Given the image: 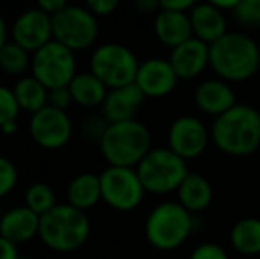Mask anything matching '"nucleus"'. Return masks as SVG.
<instances>
[{
	"label": "nucleus",
	"instance_id": "obj_21",
	"mask_svg": "<svg viewBox=\"0 0 260 259\" xmlns=\"http://www.w3.org/2000/svg\"><path fill=\"white\" fill-rule=\"evenodd\" d=\"M214 190L211 181L199 172H189L177 188V203H181L193 215L207 210L212 203Z\"/></svg>",
	"mask_w": 260,
	"mask_h": 259
},
{
	"label": "nucleus",
	"instance_id": "obj_17",
	"mask_svg": "<svg viewBox=\"0 0 260 259\" xmlns=\"http://www.w3.org/2000/svg\"><path fill=\"white\" fill-rule=\"evenodd\" d=\"M145 96L137 83L108 89L103 105H101V116L108 123H122L129 119H137L138 108L142 107Z\"/></svg>",
	"mask_w": 260,
	"mask_h": 259
},
{
	"label": "nucleus",
	"instance_id": "obj_1",
	"mask_svg": "<svg viewBox=\"0 0 260 259\" xmlns=\"http://www.w3.org/2000/svg\"><path fill=\"white\" fill-rule=\"evenodd\" d=\"M211 142L226 156L244 158L260 149V112L246 103L234 105L211 125Z\"/></svg>",
	"mask_w": 260,
	"mask_h": 259
},
{
	"label": "nucleus",
	"instance_id": "obj_23",
	"mask_svg": "<svg viewBox=\"0 0 260 259\" xmlns=\"http://www.w3.org/2000/svg\"><path fill=\"white\" fill-rule=\"evenodd\" d=\"M68 204L78 208L82 211H87L96 206L101 197V180L100 174L94 172H82L76 178H73L71 183L68 185Z\"/></svg>",
	"mask_w": 260,
	"mask_h": 259
},
{
	"label": "nucleus",
	"instance_id": "obj_33",
	"mask_svg": "<svg viewBox=\"0 0 260 259\" xmlns=\"http://www.w3.org/2000/svg\"><path fill=\"white\" fill-rule=\"evenodd\" d=\"M48 105L53 108H58V110L68 112V108L73 105V96H71V91H69V85L50 89L48 91Z\"/></svg>",
	"mask_w": 260,
	"mask_h": 259
},
{
	"label": "nucleus",
	"instance_id": "obj_7",
	"mask_svg": "<svg viewBox=\"0 0 260 259\" xmlns=\"http://www.w3.org/2000/svg\"><path fill=\"white\" fill-rule=\"evenodd\" d=\"M138 68L140 63L133 50L113 41L96 46L89 61V71H92L108 89L135 83Z\"/></svg>",
	"mask_w": 260,
	"mask_h": 259
},
{
	"label": "nucleus",
	"instance_id": "obj_42",
	"mask_svg": "<svg viewBox=\"0 0 260 259\" xmlns=\"http://www.w3.org/2000/svg\"><path fill=\"white\" fill-rule=\"evenodd\" d=\"M20 259H34V257H28V256H21Z\"/></svg>",
	"mask_w": 260,
	"mask_h": 259
},
{
	"label": "nucleus",
	"instance_id": "obj_26",
	"mask_svg": "<svg viewBox=\"0 0 260 259\" xmlns=\"http://www.w3.org/2000/svg\"><path fill=\"white\" fill-rule=\"evenodd\" d=\"M32 53L27 52L23 46L18 43L9 41L0 50V69L2 73L9 76H25L27 71H30Z\"/></svg>",
	"mask_w": 260,
	"mask_h": 259
},
{
	"label": "nucleus",
	"instance_id": "obj_24",
	"mask_svg": "<svg viewBox=\"0 0 260 259\" xmlns=\"http://www.w3.org/2000/svg\"><path fill=\"white\" fill-rule=\"evenodd\" d=\"M13 91L21 112H28L32 116L48 105L50 89L46 85H43L34 75L20 76L13 85Z\"/></svg>",
	"mask_w": 260,
	"mask_h": 259
},
{
	"label": "nucleus",
	"instance_id": "obj_12",
	"mask_svg": "<svg viewBox=\"0 0 260 259\" xmlns=\"http://www.w3.org/2000/svg\"><path fill=\"white\" fill-rule=\"evenodd\" d=\"M28 131L36 146L48 151H57L69 144L73 137V121L68 112L46 105L30 116Z\"/></svg>",
	"mask_w": 260,
	"mask_h": 259
},
{
	"label": "nucleus",
	"instance_id": "obj_18",
	"mask_svg": "<svg viewBox=\"0 0 260 259\" xmlns=\"http://www.w3.org/2000/svg\"><path fill=\"white\" fill-rule=\"evenodd\" d=\"M39 224H41V217L23 204L2 213L0 235L16 245H21L39 236Z\"/></svg>",
	"mask_w": 260,
	"mask_h": 259
},
{
	"label": "nucleus",
	"instance_id": "obj_35",
	"mask_svg": "<svg viewBox=\"0 0 260 259\" xmlns=\"http://www.w3.org/2000/svg\"><path fill=\"white\" fill-rule=\"evenodd\" d=\"M161 9L168 11H181V13H189L200 0H159Z\"/></svg>",
	"mask_w": 260,
	"mask_h": 259
},
{
	"label": "nucleus",
	"instance_id": "obj_6",
	"mask_svg": "<svg viewBox=\"0 0 260 259\" xmlns=\"http://www.w3.org/2000/svg\"><path fill=\"white\" fill-rule=\"evenodd\" d=\"M137 172L147 194L167 195L177 192L189 174L188 162L170 148H152L137 165Z\"/></svg>",
	"mask_w": 260,
	"mask_h": 259
},
{
	"label": "nucleus",
	"instance_id": "obj_32",
	"mask_svg": "<svg viewBox=\"0 0 260 259\" xmlns=\"http://www.w3.org/2000/svg\"><path fill=\"white\" fill-rule=\"evenodd\" d=\"M189 259H230V256L221 245L212 243V242H206V243H200L199 247L193 249Z\"/></svg>",
	"mask_w": 260,
	"mask_h": 259
},
{
	"label": "nucleus",
	"instance_id": "obj_16",
	"mask_svg": "<svg viewBox=\"0 0 260 259\" xmlns=\"http://www.w3.org/2000/svg\"><path fill=\"white\" fill-rule=\"evenodd\" d=\"M193 101L202 114L211 116L214 119L230 110L234 105H237V98L232 85L218 76L200 82L193 93Z\"/></svg>",
	"mask_w": 260,
	"mask_h": 259
},
{
	"label": "nucleus",
	"instance_id": "obj_27",
	"mask_svg": "<svg viewBox=\"0 0 260 259\" xmlns=\"http://www.w3.org/2000/svg\"><path fill=\"white\" fill-rule=\"evenodd\" d=\"M25 206L43 217L57 206V195L48 183H32L25 192Z\"/></svg>",
	"mask_w": 260,
	"mask_h": 259
},
{
	"label": "nucleus",
	"instance_id": "obj_37",
	"mask_svg": "<svg viewBox=\"0 0 260 259\" xmlns=\"http://www.w3.org/2000/svg\"><path fill=\"white\" fill-rule=\"evenodd\" d=\"M18 245L0 235V259H20Z\"/></svg>",
	"mask_w": 260,
	"mask_h": 259
},
{
	"label": "nucleus",
	"instance_id": "obj_20",
	"mask_svg": "<svg viewBox=\"0 0 260 259\" xmlns=\"http://www.w3.org/2000/svg\"><path fill=\"white\" fill-rule=\"evenodd\" d=\"M154 34L161 45L168 48L182 45L193 38L191 21L188 13L161 9L154 16Z\"/></svg>",
	"mask_w": 260,
	"mask_h": 259
},
{
	"label": "nucleus",
	"instance_id": "obj_15",
	"mask_svg": "<svg viewBox=\"0 0 260 259\" xmlns=\"http://www.w3.org/2000/svg\"><path fill=\"white\" fill-rule=\"evenodd\" d=\"M168 61L177 73L179 80H193L202 75L207 68H211L209 45L197 38H191L182 45L172 48Z\"/></svg>",
	"mask_w": 260,
	"mask_h": 259
},
{
	"label": "nucleus",
	"instance_id": "obj_29",
	"mask_svg": "<svg viewBox=\"0 0 260 259\" xmlns=\"http://www.w3.org/2000/svg\"><path fill=\"white\" fill-rule=\"evenodd\" d=\"M21 108L14 96V91L11 87L0 85V128H4L9 123H16Z\"/></svg>",
	"mask_w": 260,
	"mask_h": 259
},
{
	"label": "nucleus",
	"instance_id": "obj_8",
	"mask_svg": "<svg viewBox=\"0 0 260 259\" xmlns=\"http://www.w3.org/2000/svg\"><path fill=\"white\" fill-rule=\"evenodd\" d=\"M53 39L73 52H82L96 45L100 38V21L87 7L69 4L52 16Z\"/></svg>",
	"mask_w": 260,
	"mask_h": 259
},
{
	"label": "nucleus",
	"instance_id": "obj_25",
	"mask_svg": "<svg viewBox=\"0 0 260 259\" xmlns=\"http://www.w3.org/2000/svg\"><path fill=\"white\" fill-rule=\"evenodd\" d=\"M230 243L243 256L260 254V218L246 217L237 220L230 229Z\"/></svg>",
	"mask_w": 260,
	"mask_h": 259
},
{
	"label": "nucleus",
	"instance_id": "obj_39",
	"mask_svg": "<svg viewBox=\"0 0 260 259\" xmlns=\"http://www.w3.org/2000/svg\"><path fill=\"white\" fill-rule=\"evenodd\" d=\"M204 2L211 4V6H216L221 11H234V7H236L241 0H204Z\"/></svg>",
	"mask_w": 260,
	"mask_h": 259
},
{
	"label": "nucleus",
	"instance_id": "obj_19",
	"mask_svg": "<svg viewBox=\"0 0 260 259\" xmlns=\"http://www.w3.org/2000/svg\"><path fill=\"white\" fill-rule=\"evenodd\" d=\"M189 21H191L193 38L212 45L219 38L229 32V21H226L225 11L218 9L207 2H200L189 11Z\"/></svg>",
	"mask_w": 260,
	"mask_h": 259
},
{
	"label": "nucleus",
	"instance_id": "obj_43",
	"mask_svg": "<svg viewBox=\"0 0 260 259\" xmlns=\"http://www.w3.org/2000/svg\"><path fill=\"white\" fill-rule=\"evenodd\" d=\"M0 217H2V213H0Z\"/></svg>",
	"mask_w": 260,
	"mask_h": 259
},
{
	"label": "nucleus",
	"instance_id": "obj_9",
	"mask_svg": "<svg viewBox=\"0 0 260 259\" xmlns=\"http://www.w3.org/2000/svg\"><path fill=\"white\" fill-rule=\"evenodd\" d=\"M76 52L58 41H50L32 53L30 75H34L48 89L66 87L76 76Z\"/></svg>",
	"mask_w": 260,
	"mask_h": 259
},
{
	"label": "nucleus",
	"instance_id": "obj_30",
	"mask_svg": "<svg viewBox=\"0 0 260 259\" xmlns=\"http://www.w3.org/2000/svg\"><path fill=\"white\" fill-rule=\"evenodd\" d=\"M18 185V169L7 156L0 155V199L7 197Z\"/></svg>",
	"mask_w": 260,
	"mask_h": 259
},
{
	"label": "nucleus",
	"instance_id": "obj_41",
	"mask_svg": "<svg viewBox=\"0 0 260 259\" xmlns=\"http://www.w3.org/2000/svg\"><path fill=\"white\" fill-rule=\"evenodd\" d=\"M16 130H18L16 123H9V125H6L4 128H0V131H2L4 135H13V133H16Z\"/></svg>",
	"mask_w": 260,
	"mask_h": 259
},
{
	"label": "nucleus",
	"instance_id": "obj_5",
	"mask_svg": "<svg viewBox=\"0 0 260 259\" xmlns=\"http://www.w3.org/2000/svg\"><path fill=\"white\" fill-rule=\"evenodd\" d=\"M193 213L177 200H165L151 210L145 220V238L156 250H175L191 236Z\"/></svg>",
	"mask_w": 260,
	"mask_h": 259
},
{
	"label": "nucleus",
	"instance_id": "obj_38",
	"mask_svg": "<svg viewBox=\"0 0 260 259\" xmlns=\"http://www.w3.org/2000/svg\"><path fill=\"white\" fill-rule=\"evenodd\" d=\"M135 7L138 13L142 14H156L161 11V2L159 0H133Z\"/></svg>",
	"mask_w": 260,
	"mask_h": 259
},
{
	"label": "nucleus",
	"instance_id": "obj_36",
	"mask_svg": "<svg viewBox=\"0 0 260 259\" xmlns=\"http://www.w3.org/2000/svg\"><path fill=\"white\" fill-rule=\"evenodd\" d=\"M36 4H38V7L41 11H45L46 14L53 16L58 11H62L64 7L69 6V0H36Z\"/></svg>",
	"mask_w": 260,
	"mask_h": 259
},
{
	"label": "nucleus",
	"instance_id": "obj_2",
	"mask_svg": "<svg viewBox=\"0 0 260 259\" xmlns=\"http://www.w3.org/2000/svg\"><path fill=\"white\" fill-rule=\"evenodd\" d=\"M209 55L211 69L229 83L246 82L260 69V46L246 32L229 31L209 45Z\"/></svg>",
	"mask_w": 260,
	"mask_h": 259
},
{
	"label": "nucleus",
	"instance_id": "obj_11",
	"mask_svg": "<svg viewBox=\"0 0 260 259\" xmlns=\"http://www.w3.org/2000/svg\"><path fill=\"white\" fill-rule=\"evenodd\" d=\"M211 144V128L197 116H179L167 131V146L186 162L197 160Z\"/></svg>",
	"mask_w": 260,
	"mask_h": 259
},
{
	"label": "nucleus",
	"instance_id": "obj_34",
	"mask_svg": "<svg viewBox=\"0 0 260 259\" xmlns=\"http://www.w3.org/2000/svg\"><path fill=\"white\" fill-rule=\"evenodd\" d=\"M120 0H85V7L98 18L110 16L117 11Z\"/></svg>",
	"mask_w": 260,
	"mask_h": 259
},
{
	"label": "nucleus",
	"instance_id": "obj_10",
	"mask_svg": "<svg viewBox=\"0 0 260 259\" xmlns=\"http://www.w3.org/2000/svg\"><path fill=\"white\" fill-rule=\"evenodd\" d=\"M101 197L110 208L117 211H133L142 204L145 188L133 167L108 165L100 174Z\"/></svg>",
	"mask_w": 260,
	"mask_h": 259
},
{
	"label": "nucleus",
	"instance_id": "obj_31",
	"mask_svg": "<svg viewBox=\"0 0 260 259\" xmlns=\"http://www.w3.org/2000/svg\"><path fill=\"white\" fill-rule=\"evenodd\" d=\"M110 123L106 121L103 116H89V118L83 119V135L89 138L90 142H98L100 144L101 137L105 135L106 128H108Z\"/></svg>",
	"mask_w": 260,
	"mask_h": 259
},
{
	"label": "nucleus",
	"instance_id": "obj_22",
	"mask_svg": "<svg viewBox=\"0 0 260 259\" xmlns=\"http://www.w3.org/2000/svg\"><path fill=\"white\" fill-rule=\"evenodd\" d=\"M69 91H71L73 103L83 108H101L108 94V87L92 71L76 73V76L69 83Z\"/></svg>",
	"mask_w": 260,
	"mask_h": 259
},
{
	"label": "nucleus",
	"instance_id": "obj_13",
	"mask_svg": "<svg viewBox=\"0 0 260 259\" xmlns=\"http://www.w3.org/2000/svg\"><path fill=\"white\" fill-rule=\"evenodd\" d=\"M11 41L18 43L30 53L38 52L39 48L53 41L52 16L39 7L20 13L11 27Z\"/></svg>",
	"mask_w": 260,
	"mask_h": 259
},
{
	"label": "nucleus",
	"instance_id": "obj_14",
	"mask_svg": "<svg viewBox=\"0 0 260 259\" xmlns=\"http://www.w3.org/2000/svg\"><path fill=\"white\" fill-rule=\"evenodd\" d=\"M135 83L145 98H165L177 89L179 76L168 59L152 57L140 63Z\"/></svg>",
	"mask_w": 260,
	"mask_h": 259
},
{
	"label": "nucleus",
	"instance_id": "obj_28",
	"mask_svg": "<svg viewBox=\"0 0 260 259\" xmlns=\"http://www.w3.org/2000/svg\"><path fill=\"white\" fill-rule=\"evenodd\" d=\"M234 18L244 28H260V0H241L234 7Z\"/></svg>",
	"mask_w": 260,
	"mask_h": 259
},
{
	"label": "nucleus",
	"instance_id": "obj_3",
	"mask_svg": "<svg viewBox=\"0 0 260 259\" xmlns=\"http://www.w3.org/2000/svg\"><path fill=\"white\" fill-rule=\"evenodd\" d=\"M100 149L108 165L137 169L152 149L151 131L138 119L110 123L100 140Z\"/></svg>",
	"mask_w": 260,
	"mask_h": 259
},
{
	"label": "nucleus",
	"instance_id": "obj_40",
	"mask_svg": "<svg viewBox=\"0 0 260 259\" xmlns=\"http://www.w3.org/2000/svg\"><path fill=\"white\" fill-rule=\"evenodd\" d=\"M9 36H11V31H9V27H7V21H6V18L0 14V50L11 41Z\"/></svg>",
	"mask_w": 260,
	"mask_h": 259
},
{
	"label": "nucleus",
	"instance_id": "obj_4",
	"mask_svg": "<svg viewBox=\"0 0 260 259\" xmlns=\"http://www.w3.org/2000/svg\"><path fill=\"white\" fill-rule=\"evenodd\" d=\"M90 235V220L87 211L71 204H57L41 217L39 238L55 252H73L87 242Z\"/></svg>",
	"mask_w": 260,
	"mask_h": 259
}]
</instances>
